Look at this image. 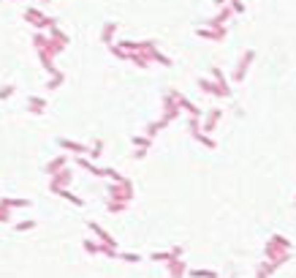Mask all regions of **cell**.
<instances>
[{
    "instance_id": "obj_1",
    "label": "cell",
    "mask_w": 296,
    "mask_h": 278,
    "mask_svg": "<svg viewBox=\"0 0 296 278\" xmlns=\"http://www.w3.org/2000/svg\"><path fill=\"white\" fill-rule=\"evenodd\" d=\"M8 216H6V210H3V207H0V221H6Z\"/></svg>"
}]
</instances>
